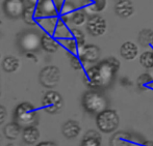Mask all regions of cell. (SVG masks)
<instances>
[{
    "label": "cell",
    "mask_w": 153,
    "mask_h": 146,
    "mask_svg": "<svg viewBox=\"0 0 153 146\" xmlns=\"http://www.w3.org/2000/svg\"><path fill=\"white\" fill-rule=\"evenodd\" d=\"M121 62L118 58L109 56L98 64L89 67L83 75V82L89 88L107 86L113 82L117 72L120 70Z\"/></svg>",
    "instance_id": "6da1fadb"
},
{
    "label": "cell",
    "mask_w": 153,
    "mask_h": 146,
    "mask_svg": "<svg viewBox=\"0 0 153 146\" xmlns=\"http://www.w3.org/2000/svg\"><path fill=\"white\" fill-rule=\"evenodd\" d=\"M82 106L87 112L91 114H99L107 109L108 101L104 94L99 91H87L82 96Z\"/></svg>",
    "instance_id": "7a4b0ae2"
},
{
    "label": "cell",
    "mask_w": 153,
    "mask_h": 146,
    "mask_svg": "<svg viewBox=\"0 0 153 146\" xmlns=\"http://www.w3.org/2000/svg\"><path fill=\"white\" fill-rule=\"evenodd\" d=\"M14 118L15 122L23 128L34 126L38 121L36 109L29 103H22L19 105L14 112Z\"/></svg>",
    "instance_id": "3957f363"
},
{
    "label": "cell",
    "mask_w": 153,
    "mask_h": 146,
    "mask_svg": "<svg viewBox=\"0 0 153 146\" xmlns=\"http://www.w3.org/2000/svg\"><path fill=\"white\" fill-rule=\"evenodd\" d=\"M96 124L99 131L104 134L114 133L120 124V117L113 109H105L104 111L97 114Z\"/></svg>",
    "instance_id": "277c9868"
},
{
    "label": "cell",
    "mask_w": 153,
    "mask_h": 146,
    "mask_svg": "<svg viewBox=\"0 0 153 146\" xmlns=\"http://www.w3.org/2000/svg\"><path fill=\"white\" fill-rule=\"evenodd\" d=\"M18 45L24 52H34L41 47V37L36 31L26 30L18 35Z\"/></svg>",
    "instance_id": "5b68a950"
},
{
    "label": "cell",
    "mask_w": 153,
    "mask_h": 146,
    "mask_svg": "<svg viewBox=\"0 0 153 146\" xmlns=\"http://www.w3.org/2000/svg\"><path fill=\"white\" fill-rule=\"evenodd\" d=\"M59 79H61V72L55 65L45 66L39 75V81L46 88L55 87L59 84Z\"/></svg>",
    "instance_id": "8992f818"
},
{
    "label": "cell",
    "mask_w": 153,
    "mask_h": 146,
    "mask_svg": "<svg viewBox=\"0 0 153 146\" xmlns=\"http://www.w3.org/2000/svg\"><path fill=\"white\" fill-rule=\"evenodd\" d=\"M107 23L103 17L99 15H91L87 20V31L92 36H101L106 32Z\"/></svg>",
    "instance_id": "52a82bcc"
},
{
    "label": "cell",
    "mask_w": 153,
    "mask_h": 146,
    "mask_svg": "<svg viewBox=\"0 0 153 146\" xmlns=\"http://www.w3.org/2000/svg\"><path fill=\"white\" fill-rule=\"evenodd\" d=\"M62 98L56 91H48L43 98V108L50 114L59 112L62 108Z\"/></svg>",
    "instance_id": "ba28073f"
},
{
    "label": "cell",
    "mask_w": 153,
    "mask_h": 146,
    "mask_svg": "<svg viewBox=\"0 0 153 146\" xmlns=\"http://www.w3.org/2000/svg\"><path fill=\"white\" fill-rule=\"evenodd\" d=\"M25 7L24 0H5L3 3V12L10 19L22 18Z\"/></svg>",
    "instance_id": "9c48e42d"
},
{
    "label": "cell",
    "mask_w": 153,
    "mask_h": 146,
    "mask_svg": "<svg viewBox=\"0 0 153 146\" xmlns=\"http://www.w3.org/2000/svg\"><path fill=\"white\" fill-rule=\"evenodd\" d=\"M36 7L41 18L59 17V5L55 0H40Z\"/></svg>",
    "instance_id": "30bf717a"
},
{
    "label": "cell",
    "mask_w": 153,
    "mask_h": 146,
    "mask_svg": "<svg viewBox=\"0 0 153 146\" xmlns=\"http://www.w3.org/2000/svg\"><path fill=\"white\" fill-rule=\"evenodd\" d=\"M78 55L85 64L94 63L100 58V49L96 45H85L80 49Z\"/></svg>",
    "instance_id": "8fae6325"
},
{
    "label": "cell",
    "mask_w": 153,
    "mask_h": 146,
    "mask_svg": "<svg viewBox=\"0 0 153 146\" xmlns=\"http://www.w3.org/2000/svg\"><path fill=\"white\" fill-rule=\"evenodd\" d=\"M115 12L122 19L130 18L134 14V5L131 0H117L115 4Z\"/></svg>",
    "instance_id": "7c38bea8"
},
{
    "label": "cell",
    "mask_w": 153,
    "mask_h": 146,
    "mask_svg": "<svg viewBox=\"0 0 153 146\" xmlns=\"http://www.w3.org/2000/svg\"><path fill=\"white\" fill-rule=\"evenodd\" d=\"M120 55L125 60H134L139 55V47L133 42H125L120 47Z\"/></svg>",
    "instance_id": "4fadbf2b"
},
{
    "label": "cell",
    "mask_w": 153,
    "mask_h": 146,
    "mask_svg": "<svg viewBox=\"0 0 153 146\" xmlns=\"http://www.w3.org/2000/svg\"><path fill=\"white\" fill-rule=\"evenodd\" d=\"M59 40L53 34L45 33L41 36V47L48 53H55L59 48Z\"/></svg>",
    "instance_id": "5bb4252c"
},
{
    "label": "cell",
    "mask_w": 153,
    "mask_h": 146,
    "mask_svg": "<svg viewBox=\"0 0 153 146\" xmlns=\"http://www.w3.org/2000/svg\"><path fill=\"white\" fill-rule=\"evenodd\" d=\"M106 0H85L82 3V10L87 14L96 15L106 8Z\"/></svg>",
    "instance_id": "9a60e30c"
},
{
    "label": "cell",
    "mask_w": 153,
    "mask_h": 146,
    "mask_svg": "<svg viewBox=\"0 0 153 146\" xmlns=\"http://www.w3.org/2000/svg\"><path fill=\"white\" fill-rule=\"evenodd\" d=\"M132 145V137L128 132L115 133L109 139V146H131Z\"/></svg>",
    "instance_id": "2e32d148"
},
{
    "label": "cell",
    "mask_w": 153,
    "mask_h": 146,
    "mask_svg": "<svg viewBox=\"0 0 153 146\" xmlns=\"http://www.w3.org/2000/svg\"><path fill=\"white\" fill-rule=\"evenodd\" d=\"M76 10V6L71 1H64L59 8V19L65 23L71 21V16Z\"/></svg>",
    "instance_id": "e0dca14e"
},
{
    "label": "cell",
    "mask_w": 153,
    "mask_h": 146,
    "mask_svg": "<svg viewBox=\"0 0 153 146\" xmlns=\"http://www.w3.org/2000/svg\"><path fill=\"white\" fill-rule=\"evenodd\" d=\"M59 17H44L41 18L38 25L45 31V33L53 34L59 24Z\"/></svg>",
    "instance_id": "ac0fdd59"
},
{
    "label": "cell",
    "mask_w": 153,
    "mask_h": 146,
    "mask_svg": "<svg viewBox=\"0 0 153 146\" xmlns=\"http://www.w3.org/2000/svg\"><path fill=\"white\" fill-rule=\"evenodd\" d=\"M80 125L77 121L75 120H68L66 123L62 125V132L66 138L68 139H73L76 138L80 133Z\"/></svg>",
    "instance_id": "d6986e66"
},
{
    "label": "cell",
    "mask_w": 153,
    "mask_h": 146,
    "mask_svg": "<svg viewBox=\"0 0 153 146\" xmlns=\"http://www.w3.org/2000/svg\"><path fill=\"white\" fill-rule=\"evenodd\" d=\"M22 19L25 22V24L33 26V25H38L39 21L41 19V16L39 15L36 6L28 5L25 7L24 12L22 15Z\"/></svg>",
    "instance_id": "ffe728a7"
},
{
    "label": "cell",
    "mask_w": 153,
    "mask_h": 146,
    "mask_svg": "<svg viewBox=\"0 0 153 146\" xmlns=\"http://www.w3.org/2000/svg\"><path fill=\"white\" fill-rule=\"evenodd\" d=\"M101 141L102 138L100 133L95 130H90L83 136L81 146H101Z\"/></svg>",
    "instance_id": "44dd1931"
},
{
    "label": "cell",
    "mask_w": 153,
    "mask_h": 146,
    "mask_svg": "<svg viewBox=\"0 0 153 146\" xmlns=\"http://www.w3.org/2000/svg\"><path fill=\"white\" fill-rule=\"evenodd\" d=\"M62 46L65 47L67 51L70 53L71 55H78L80 49L83 47V45H81L76 38H74L72 35H70V37L66 38V40L59 42Z\"/></svg>",
    "instance_id": "7402d4cb"
},
{
    "label": "cell",
    "mask_w": 153,
    "mask_h": 146,
    "mask_svg": "<svg viewBox=\"0 0 153 146\" xmlns=\"http://www.w3.org/2000/svg\"><path fill=\"white\" fill-rule=\"evenodd\" d=\"M137 42L142 47L153 46V30L150 28H144L139 32Z\"/></svg>",
    "instance_id": "603a6c76"
},
{
    "label": "cell",
    "mask_w": 153,
    "mask_h": 146,
    "mask_svg": "<svg viewBox=\"0 0 153 146\" xmlns=\"http://www.w3.org/2000/svg\"><path fill=\"white\" fill-rule=\"evenodd\" d=\"M40 138V132L34 126L26 128L23 131V140L27 144H33Z\"/></svg>",
    "instance_id": "cb8c5ba5"
},
{
    "label": "cell",
    "mask_w": 153,
    "mask_h": 146,
    "mask_svg": "<svg viewBox=\"0 0 153 146\" xmlns=\"http://www.w3.org/2000/svg\"><path fill=\"white\" fill-rule=\"evenodd\" d=\"M53 35H54L55 37L59 40V42H62V40L70 37L71 29H69V27L67 26V23H65V22H62V21L59 20L56 29H55L54 33H53Z\"/></svg>",
    "instance_id": "d4e9b609"
},
{
    "label": "cell",
    "mask_w": 153,
    "mask_h": 146,
    "mask_svg": "<svg viewBox=\"0 0 153 146\" xmlns=\"http://www.w3.org/2000/svg\"><path fill=\"white\" fill-rule=\"evenodd\" d=\"M21 126L19 125L17 122H12V123H8L5 125L4 128V135L7 139L10 140H15L17 139V137L19 136L20 134V131H21Z\"/></svg>",
    "instance_id": "484cf974"
},
{
    "label": "cell",
    "mask_w": 153,
    "mask_h": 146,
    "mask_svg": "<svg viewBox=\"0 0 153 146\" xmlns=\"http://www.w3.org/2000/svg\"><path fill=\"white\" fill-rule=\"evenodd\" d=\"M153 82V76L149 73H144L139 76L137 80V86L140 90L150 89V84Z\"/></svg>",
    "instance_id": "4316f807"
},
{
    "label": "cell",
    "mask_w": 153,
    "mask_h": 146,
    "mask_svg": "<svg viewBox=\"0 0 153 146\" xmlns=\"http://www.w3.org/2000/svg\"><path fill=\"white\" fill-rule=\"evenodd\" d=\"M19 67V60L14 56H8L4 58L2 62V68L6 73H13L17 70Z\"/></svg>",
    "instance_id": "83f0119b"
},
{
    "label": "cell",
    "mask_w": 153,
    "mask_h": 146,
    "mask_svg": "<svg viewBox=\"0 0 153 146\" xmlns=\"http://www.w3.org/2000/svg\"><path fill=\"white\" fill-rule=\"evenodd\" d=\"M140 63L147 70L153 68V50H148L140 55Z\"/></svg>",
    "instance_id": "f1b7e54d"
},
{
    "label": "cell",
    "mask_w": 153,
    "mask_h": 146,
    "mask_svg": "<svg viewBox=\"0 0 153 146\" xmlns=\"http://www.w3.org/2000/svg\"><path fill=\"white\" fill-rule=\"evenodd\" d=\"M85 21H87V12L82 8L76 10L71 16V22L75 25H82L85 23Z\"/></svg>",
    "instance_id": "f546056e"
},
{
    "label": "cell",
    "mask_w": 153,
    "mask_h": 146,
    "mask_svg": "<svg viewBox=\"0 0 153 146\" xmlns=\"http://www.w3.org/2000/svg\"><path fill=\"white\" fill-rule=\"evenodd\" d=\"M70 65L72 66L73 70H80L85 68V63L83 62V60L79 57V55H72L70 58Z\"/></svg>",
    "instance_id": "4dcf8cb0"
},
{
    "label": "cell",
    "mask_w": 153,
    "mask_h": 146,
    "mask_svg": "<svg viewBox=\"0 0 153 146\" xmlns=\"http://www.w3.org/2000/svg\"><path fill=\"white\" fill-rule=\"evenodd\" d=\"M71 35H72L74 38H76L81 45H83V46L85 45V33H83L82 30H80L78 28L71 29Z\"/></svg>",
    "instance_id": "1f68e13d"
},
{
    "label": "cell",
    "mask_w": 153,
    "mask_h": 146,
    "mask_svg": "<svg viewBox=\"0 0 153 146\" xmlns=\"http://www.w3.org/2000/svg\"><path fill=\"white\" fill-rule=\"evenodd\" d=\"M6 115H7V112H6V109L4 108L3 106L0 105V124H2L4 122L6 118Z\"/></svg>",
    "instance_id": "d6a6232c"
},
{
    "label": "cell",
    "mask_w": 153,
    "mask_h": 146,
    "mask_svg": "<svg viewBox=\"0 0 153 146\" xmlns=\"http://www.w3.org/2000/svg\"><path fill=\"white\" fill-rule=\"evenodd\" d=\"M36 146H56V145H55V143L49 142V141H47V142H42V143H40V144H38Z\"/></svg>",
    "instance_id": "836d02e7"
},
{
    "label": "cell",
    "mask_w": 153,
    "mask_h": 146,
    "mask_svg": "<svg viewBox=\"0 0 153 146\" xmlns=\"http://www.w3.org/2000/svg\"><path fill=\"white\" fill-rule=\"evenodd\" d=\"M26 1L28 2L29 5H31V6H36V4H38V2L40 1V0H26Z\"/></svg>",
    "instance_id": "e575fe53"
},
{
    "label": "cell",
    "mask_w": 153,
    "mask_h": 146,
    "mask_svg": "<svg viewBox=\"0 0 153 146\" xmlns=\"http://www.w3.org/2000/svg\"><path fill=\"white\" fill-rule=\"evenodd\" d=\"M142 146H153V141L152 140H147L143 143Z\"/></svg>",
    "instance_id": "d590c367"
},
{
    "label": "cell",
    "mask_w": 153,
    "mask_h": 146,
    "mask_svg": "<svg viewBox=\"0 0 153 146\" xmlns=\"http://www.w3.org/2000/svg\"><path fill=\"white\" fill-rule=\"evenodd\" d=\"M64 1H65V0H55V2H56L57 5H59V6L62 4V2H64Z\"/></svg>",
    "instance_id": "8d00e7d4"
},
{
    "label": "cell",
    "mask_w": 153,
    "mask_h": 146,
    "mask_svg": "<svg viewBox=\"0 0 153 146\" xmlns=\"http://www.w3.org/2000/svg\"><path fill=\"white\" fill-rule=\"evenodd\" d=\"M2 144V137H1V135H0V146H1Z\"/></svg>",
    "instance_id": "74e56055"
},
{
    "label": "cell",
    "mask_w": 153,
    "mask_h": 146,
    "mask_svg": "<svg viewBox=\"0 0 153 146\" xmlns=\"http://www.w3.org/2000/svg\"><path fill=\"white\" fill-rule=\"evenodd\" d=\"M150 89H153V82L150 84Z\"/></svg>",
    "instance_id": "f35d334b"
},
{
    "label": "cell",
    "mask_w": 153,
    "mask_h": 146,
    "mask_svg": "<svg viewBox=\"0 0 153 146\" xmlns=\"http://www.w3.org/2000/svg\"><path fill=\"white\" fill-rule=\"evenodd\" d=\"M7 146H15V145H14V144H8Z\"/></svg>",
    "instance_id": "ab89813d"
},
{
    "label": "cell",
    "mask_w": 153,
    "mask_h": 146,
    "mask_svg": "<svg viewBox=\"0 0 153 146\" xmlns=\"http://www.w3.org/2000/svg\"><path fill=\"white\" fill-rule=\"evenodd\" d=\"M152 76H153V73H152Z\"/></svg>",
    "instance_id": "60d3db41"
}]
</instances>
